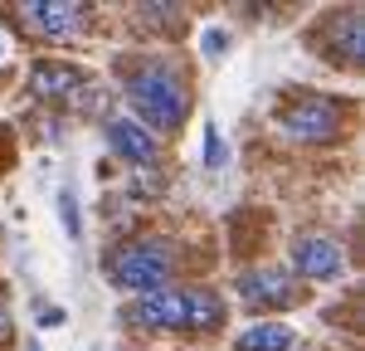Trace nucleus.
Instances as JSON below:
<instances>
[{"mask_svg":"<svg viewBox=\"0 0 365 351\" xmlns=\"http://www.w3.org/2000/svg\"><path fill=\"white\" fill-rule=\"evenodd\" d=\"M122 93L132 103V113L146 122V132H175L190 117V83L185 73L166 58H132L117 68Z\"/></svg>","mask_w":365,"mask_h":351,"instance_id":"nucleus-1","label":"nucleus"},{"mask_svg":"<svg viewBox=\"0 0 365 351\" xmlns=\"http://www.w3.org/2000/svg\"><path fill=\"white\" fill-rule=\"evenodd\" d=\"M180 268V249L166 234H137L108 254V278L122 292H156L166 288Z\"/></svg>","mask_w":365,"mask_h":351,"instance_id":"nucleus-2","label":"nucleus"},{"mask_svg":"<svg viewBox=\"0 0 365 351\" xmlns=\"http://www.w3.org/2000/svg\"><path fill=\"white\" fill-rule=\"evenodd\" d=\"M273 122L287 142H336L341 127H346V108L336 98H322V93H297L287 108H278Z\"/></svg>","mask_w":365,"mask_h":351,"instance_id":"nucleus-3","label":"nucleus"},{"mask_svg":"<svg viewBox=\"0 0 365 351\" xmlns=\"http://www.w3.org/2000/svg\"><path fill=\"white\" fill-rule=\"evenodd\" d=\"M239 302L249 307V312H282V307H297L307 292H302V283L287 273V268H278V263H263V268H244L239 273Z\"/></svg>","mask_w":365,"mask_h":351,"instance_id":"nucleus-4","label":"nucleus"},{"mask_svg":"<svg viewBox=\"0 0 365 351\" xmlns=\"http://www.w3.org/2000/svg\"><path fill=\"white\" fill-rule=\"evenodd\" d=\"M15 20H20V29L39 34V39H78L93 20V10L68 5V0H29V5H15Z\"/></svg>","mask_w":365,"mask_h":351,"instance_id":"nucleus-5","label":"nucleus"},{"mask_svg":"<svg viewBox=\"0 0 365 351\" xmlns=\"http://www.w3.org/2000/svg\"><path fill=\"white\" fill-rule=\"evenodd\" d=\"M122 322H132L137 332H180L185 327V307H180V288H156L141 292L132 307H122Z\"/></svg>","mask_w":365,"mask_h":351,"instance_id":"nucleus-6","label":"nucleus"},{"mask_svg":"<svg viewBox=\"0 0 365 351\" xmlns=\"http://www.w3.org/2000/svg\"><path fill=\"white\" fill-rule=\"evenodd\" d=\"M341 244L331 239V234H297L292 239V273L297 278H336L341 273Z\"/></svg>","mask_w":365,"mask_h":351,"instance_id":"nucleus-7","label":"nucleus"},{"mask_svg":"<svg viewBox=\"0 0 365 351\" xmlns=\"http://www.w3.org/2000/svg\"><path fill=\"white\" fill-rule=\"evenodd\" d=\"M322 39H327V49H331L336 63L356 68V63L365 58V20H361V10H336V15L322 25Z\"/></svg>","mask_w":365,"mask_h":351,"instance_id":"nucleus-8","label":"nucleus"},{"mask_svg":"<svg viewBox=\"0 0 365 351\" xmlns=\"http://www.w3.org/2000/svg\"><path fill=\"white\" fill-rule=\"evenodd\" d=\"M88 83L83 68H73V63H58V58H39L34 63V73H29V93L34 98H44V103H63V98H78Z\"/></svg>","mask_w":365,"mask_h":351,"instance_id":"nucleus-9","label":"nucleus"},{"mask_svg":"<svg viewBox=\"0 0 365 351\" xmlns=\"http://www.w3.org/2000/svg\"><path fill=\"white\" fill-rule=\"evenodd\" d=\"M103 137L113 146L122 161H132V166H151L156 161V137L141 127L137 117H108L103 122Z\"/></svg>","mask_w":365,"mask_h":351,"instance_id":"nucleus-10","label":"nucleus"},{"mask_svg":"<svg viewBox=\"0 0 365 351\" xmlns=\"http://www.w3.org/2000/svg\"><path fill=\"white\" fill-rule=\"evenodd\" d=\"M180 307H185V337H210L229 322V307L215 288H180Z\"/></svg>","mask_w":365,"mask_h":351,"instance_id":"nucleus-11","label":"nucleus"},{"mask_svg":"<svg viewBox=\"0 0 365 351\" xmlns=\"http://www.w3.org/2000/svg\"><path fill=\"white\" fill-rule=\"evenodd\" d=\"M292 327L287 322H253V327H244L239 332V342H234V351H292Z\"/></svg>","mask_w":365,"mask_h":351,"instance_id":"nucleus-12","label":"nucleus"},{"mask_svg":"<svg viewBox=\"0 0 365 351\" xmlns=\"http://www.w3.org/2000/svg\"><path fill=\"white\" fill-rule=\"evenodd\" d=\"M225 161V146H220V132L215 122H205V166H220Z\"/></svg>","mask_w":365,"mask_h":351,"instance_id":"nucleus-13","label":"nucleus"},{"mask_svg":"<svg viewBox=\"0 0 365 351\" xmlns=\"http://www.w3.org/2000/svg\"><path fill=\"white\" fill-rule=\"evenodd\" d=\"M58 210H63V230L78 234V205H73V190H63V195H58Z\"/></svg>","mask_w":365,"mask_h":351,"instance_id":"nucleus-14","label":"nucleus"},{"mask_svg":"<svg viewBox=\"0 0 365 351\" xmlns=\"http://www.w3.org/2000/svg\"><path fill=\"white\" fill-rule=\"evenodd\" d=\"M225 29H210V34H205V54H225Z\"/></svg>","mask_w":365,"mask_h":351,"instance_id":"nucleus-15","label":"nucleus"},{"mask_svg":"<svg viewBox=\"0 0 365 351\" xmlns=\"http://www.w3.org/2000/svg\"><path fill=\"white\" fill-rule=\"evenodd\" d=\"M10 337V302H5V292H0V342Z\"/></svg>","mask_w":365,"mask_h":351,"instance_id":"nucleus-16","label":"nucleus"}]
</instances>
